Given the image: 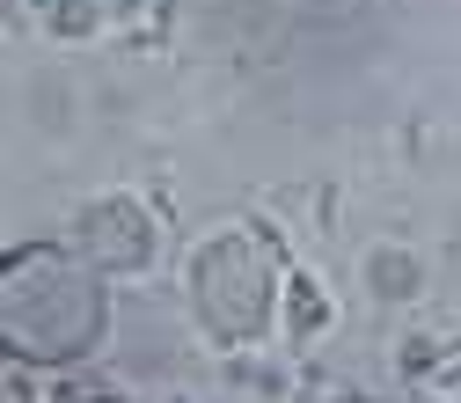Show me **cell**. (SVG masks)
Wrapping results in <instances>:
<instances>
[{"instance_id":"cell-3","label":"cell","mask_w":461,"mask_h":403,"mask_svg":"<svg viewBox=\"0 0 461 403\" xmlns=\"http://www.w3.org/2000/svg\"><path fill=\"white\" fill-rule=\"evenodd\" d=\"M81 403H118V396H81Z\"/></svg>"},{"instance_id":"cell-2","label":"cell","mask_w":461,"mask_h":403,"mask_svg":"<svg viewBox=\"0 0 461 403\" xmlns=\"http://www.w3.org/2000/svg\"><path fill=\"white\" fill-rule=\"evenodd\" d=\"M191 301H198L212 337H227V344L257 337L271 323V308H278V250H271V235H257V227L212 235L191 257Z\"/></svg>"},{"instance_id":"cell-1","label":"cell","mask_w":461,"mask_h":403,"mask_svg":"<svg viewBox=\"0 0 461 403\" xmlns=\"http://www.w3.org/2000/svg\"><path fill=\"white\" fill-rule=\"evenodd\" d=\"M110 330V286L67 243H23L0 257V353L23 367H74Z\"/></svg>"}]
</instances>
